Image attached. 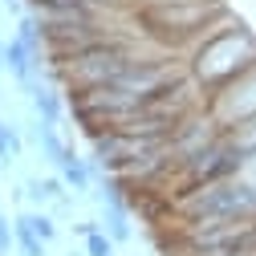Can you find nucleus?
<instances>
[{
	"mask_svg": "<svg viewBox=\"0 0 256 256\" xmlns=\"http://www.w3.org/2000/svg\"><path fill=\"white\" fill-rule=\"evenodd\" d=\"M12 244L20 248V256H45V244L33 236V228L24 224V216H16V224H12Z\"/></svg>",
	"mask_w": 256,
	"mask_h": 256,
	"instance_id": "4",
	"label": "nucleus"
},
{
	"mask_svg": "<svg viewBox=\"0 0 256 256\" xmlns=\"http://www.w3.org/2000/svg\"><path fill=\"white\" fill-rule=\"evenodd\" d=\"M4 4H8V8H16V4H20V0H4Z\"/></svg>",
	"mask_w": 256,
	"mask_h": 256,
	"instance_id": "10",
	"label": "nucleus"
},
{
	"mask_svg": "<svg viewBox=\"0 0 256 256\" xmlns=\"http://www.w3.org/2000/svg\"><path fill=\"white\" fill-rule=\"evenodd\" d=\"M8 248H12V224L0 216V256H8Z\"/></svg>",
	"mask_w": 256,
	"mask_h": 256,
	"instance_id": "9",
	"label": "nucleus"
},
{
	"mask_svg": "<svg viewBox=\"0 0 256 256\" xmlns=\"http://www.w3.org/2000/svg\"><path fill=\"white\" fill-rule=\"evenodd\" d=\"M4 66L16 74V82H20V86H33V82L41 78V57H33V53H28L16 37L4 45Z\"/></svg>",
	"mask_w": 256,
	"mask_h": 256,
	"instance_id": "1",
	"label": "nucleus"
},
{
	"mask_svg": "<svg viewBox=\"0 0 256 256\" xmlns=\"http://www.w3.org/2000/svg\"><path fill=\"white\" fill-rule=\"evenodd\" d=\"M57 171H61V183L74 187V191H90V167L74 154V146H66V154L57 158Z\"/></svg>",
	"mask_w": 256,
	"mask_h": 256,
	"instance_id": "2",
	"label": "nucleus"
},
{
	"mask_svg": "<svg viewBox=\"0 0 256 256\" xmlns=\"http://www.w3.org/2000/svg\"><path fill=\"white\" fill-rule=\"evenodd\" d=\"M16 41L28 49V53H33V57H41V20L37 16H20V24H16Z\"/></svg>",
	"mask_w": 256,
	"mask_h": 256,
	"instance_id": "5",
	"label": "nucleus"
},
{
	"mask_svg": "<svg viewBox=\"0 0 256 256\" xmlns=\"http://www.w3.org/2000/svg\"><path fill=\"white\" fill-rule=\"evenodd\" d=\"M24 191H28V200H33V204H49V179H28Z\"/></svg>",
	"mask_w": 256,
	"mask_h": 256,
	"instance_id": "8",
	"label": "nucleus"
},
{
	"mask_svg": "<svg viewBox=\"0 0 256 256\" xmlns=\"http://www.w3.org/2000/svg\"><path fill=\"white\" fill-rule=\"evenodd\" d=\"M24 216V224H28V228H33V236L41 240V244H49L53 236H57V224L45 216V212H20Z\"/></svg>",
	"mask_w": 256,
	"mask_h": 256,
	"instance_id": "6",
	"label": "nucleus"
},
{
	"mask_svg": "<svg viewBox=\"0 0 256 256\" xmlns=\"http://www.w3.org/2000/svg\"><path fill=\"white\" fill-rule=\"evenodd\" d=\"M86 256H114V248H110V236L102 232V228H94V224H86Z\"/></svg>",
	"mask_w": 256,
	"mask_h": 256,
	"instance_id": "7",
	"label": "nucleus"
},
{
	"mask_svg": "<svg viewBox=\"0 0 256 256\" xmlns=\"http://www.w3.org/2000/svg\"><path fill=\"white\" fill-rule=\"evenodd\" d=\"M28 90V98H33V106H37V114H41V122H49V126H57L61 122V98L53 90H45L41 86V78L33 82V86H24Z\"/></svg>",
	"mask_w": 256,
	"mask_h": 256,
	"instance_id": "3",
	"label": "nucleus"
}]
</instances>
